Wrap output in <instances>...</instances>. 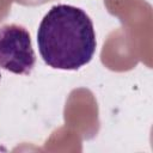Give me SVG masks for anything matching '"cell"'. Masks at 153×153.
<instances>
[{
  "mask_svg": "<svg viewBox=\"0 0 153 153\" xmlns=\"http://www.w3.org/2000/svg\"><path fill=\"white\" fill-rule=\"evenodd\" d=\"M37 44L43 61L51 68L75 71L87 65L96 53L91 18L72 5H55L43 17Z\"/></svg>",
  "mask_w": 153,
  "mask_h": 153,
  "instance_id": "6da1fadb",
  "label": "cell"
},
{
  "mask_svg": "<svg viewBox=\"0 0 153 153\" xmlns=\"http://www.w3.org/2000/svg\"><path fill=\"white\" fill-rule=\"evenodd\" d=\"M36 56L29 31L17 24L0 27V67L14 74H30Z\"/></svg>",
  "mask_w": 153,
  "mask_h": 153,
  "instance_id": "7a4b0ae2",
  "label": "cell"
},
{
  "mask_svg": "<svg viewBox=\"0 0 153 153\" xmlns=\"http://www.w3.org/2000/svg\"><path fill=\"white\" fill-rule=\"evenodd\" d=\"M0 76H1V75H0Z\"/></svg>",
  "mask_w": 153,
  "mask_h": 153,
  "instance_id": "3957f363",
  "label": "cell"
}]
</instances>
